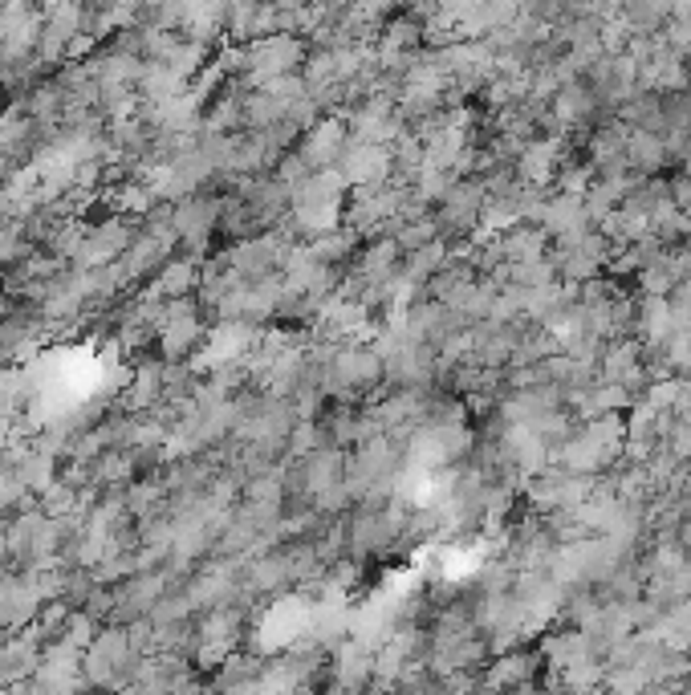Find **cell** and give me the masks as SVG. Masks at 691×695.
Wrapping results in <instances>:
<instances>
[{
	"label": "cell",
	"instance_id": "cell-1",
	"mask_svg": "<svg viewBox=\"0 0 691 695\" xmlns=\"http://www.w3.org/2000/svg\"><path fill=\"white\" fill-rule=\"evenodd\" d=\"M391 151L387 147H370V143H346L342 159H338V175L346 187H358V192H370L391 175Z\"/></svg>",
	"mask_w": 691,
	"mask_h": 695
},
{
	"label": "cell",
	"instance_id": "cell-2",
	"mask_svg": "<svg viewBox=\"0 0 691 695\" xmlns=\"http://www.w3.org/2000/svg\"><path fill=\"white\" fill-rule=\"evenodd\" d=\"M383 374V354L379 350H342L338 358H330V374L326 387L334 391H362L374 387Z\"/></svg>",
	"mask_w": 691,
	"mask_h": 695
},
{
	"label": "cell",
	"instance_id": "cell-3",
	"mask_svg": "<svg viewBox=\"0 0 691 695\" xmlns=\"http://www.w3.org/2000/svg\"><path fill=\"white\" fill-rule=\"evenodd\" d=\"M253 61H257V74L265 82H277V78H285L297 61H301V45L289 33H273V37H265V41L253 45Z\"/></svg>",
	"mask_w": 691,
	"mask_h": 695
}]
</instances>
